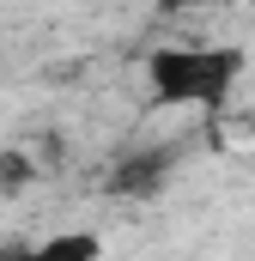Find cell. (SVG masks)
Wrapping results in <instances>:
<instances>
[{"instance_id": "obj_1", "label": "cell", "mask_w": 255, "mask_h": 261, "mask_svg": "<svg viewBox=\"0 0 255 261\" xmlns=\"http://www.w3.org/2000/svg\"><path fill=\"white\" fill-rule=\"evenodd\" d=\"M243 49L237 43H164L146 55L152 103L164 110H219L231 85L243 79Z\"/></svg>"}, {"instance_id": "obj_2", "label": "cell", "mask_w": 255, "mask_h": 261, "mask_svg": "<svg viewBox=\"0 0 255 261\" xmlns=\"http://www.w3.org/2000/svg\"><path fill=\"white\" fill-rule=\"evenodd\" d=\"M158 182H164V152H140V158H128L122 170L110 176L116 195H152Z\"/></svg>"}, {"instance_id": "obj_3", "label": "cell", "mask_w": 255, "mask_h": 261, "mask_svg": "<svg viewBox=\"0 0 255 261\" xmlns=\"http://www.w3.org/2000/svg\"><path fill=\"white\" fill-rule=\"evenodd\" d=\"M37 255H104V243L91 237V231H61V237H49V243H37Z\"/></svg>"}, {"instance_id": "obj_4", "label": "cell", "mask_w": 255, "mask_h": 261, "mask_svg": "<svg viewBox=\"0 0 255 261\" xmlns=\"http://www.w3.org/2000/svg\"><path fill=\"white\" fill-rule=\"evenodd\" d=\"M31 176H37V164H31L24 152H0V189H6V195H18Z\"/></svg>"}, {"instance_id": "obj_5", "label": "cell", "mask_w": 255, "mask_h": 261, "mask_svg": "<svg viewBox=\"0 0 255 261\" xmlns=\"http://www.w3.org/2000/svg\"><path fill=\"white\" fill-rule=\"evenodd\" d=\"M249 6H255V0H249Z\"/></svg>"}]
</instances>
